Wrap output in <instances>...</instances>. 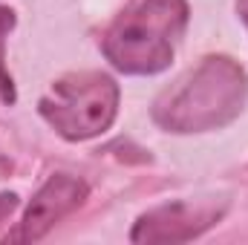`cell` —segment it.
Segmentation results:
<instances>
[{"label": "cell", "mask_w": 248, "mask_h": 245, "mask_svg": "<svg viewBox=\"0 0 248 245\" xmlns=\"http://www.w3.org/2000/svg\"><path fill=\"white\" fill-rule=\"evenodd\" d=\"M237 12H240V17H243V23L248 29V0H237Z\"/></svg>", "instance_id": "obj_8"}, {"label": "cell", "mask_w": 248, "mask_h": 245, "mask_svg": "<svg viewBox=\"0 0 248 245\" xmlns=\"http://www.w3.org/2000/svg\"><path fill=\"white\" fill-rule=\"evenodd\" d=\"M248 101V72L228 55H208L153 101V122L165 133L190 136L231 124Z\"/></svg>", "instance_id": "obj_1"}, {"label": "cell", "mask_w": 248, "mask_h": 245, "mask_svg": "<svg viewBox=\"0 0 248 245\" xmlns=\"http://www.w3.org/2000/svg\"><path fill=\"white\" fill-rule=\"evenodd\" d=\"M187 17V0H139L107 29L104 58L124 75H159L176 55Z\"/></svg>", "instance_id": "obj_2"}, {"label": "cell", "mask_w": 248, "mask_h": 245, "mask_svg": "<svg viewBox=\"0 0 248 245\" xmlns=\"http://www.w3.org/2000/svg\"><path fill=\"white\" fill-rule=\"evenodd\" d=\"M90 196V184L69 173H55L38 187L32 202L26 205L17 231L6 237V243H38L44 240L63 216L78 211Z\"/></svg>", "instance_id": "obj_5"}, {"label": "cell", "mask_w": 248, "mask_h": 245, "mask_svg": "<svg viewBox=\"0 0 248 245\" xmlns=\"http://www.w3.org/2000/svg\"><path fill=\"white\" fill-rule=\"evenodd\" d=\"M119 84L107 72H69L38 101L41 119L66 141H87L110 130L119 116Z\"/></svg>", "instance_id": "obj_3"}, {"label": "cell", "mask_w": 248, "mask_h": 245, "mask_svg": "<svg viewBox=\"0 0 248 245\" xmlns=\"http://www.w3.org/2000/svg\"><path fill=\"white\" fill-rule=\"evenodd\" d=\"M225 216V202H165L147 214H141L130 231V243L159 245V243H190L202 237L208 228H214Z\"/></svg>", "instance_id": "obj_4"}, {"label": "cell", "mask_w": 248, "mask_h": 245, "mask_svg": "<svg viewBox=\"0 0 248 245\" xmlns=\"http://www.w3.org/2000/svg\"><path fill=\"white\" fill-rule=\"evenodd\" d=\"M17 202H20V199H17V193H15V190L0 193V225H3V222L9 219V214L17 208Z\"/></svg>", "instance_id": "obj_7"}, {"label": "cell", "mask_w": 248, "mask_h": 245, "mask_svg": "<svg viewBox=\"0 0 248 245\" xmlns=\"http://www.w3.org/2000/svg\"><path fill=\"white\" fill-rule=\"evenodd\" d=\"M15 23H17L15 12L6 9V6H0V101H3L6 107H12V104L17 101L15 78H12V72H9V66H6V38H9V32L15 29Z\"/></svg>", "instance_id": "obj_6"}]
</instances>
